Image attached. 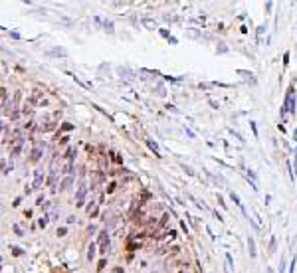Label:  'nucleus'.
Wrapping results in <instances>:
<instances>
[{"mask_svg": "<svg viewBox=\"0 0 297 273\" xmlns=\"http://www.w3.org/2000/svg\"><path fill=\"white\" fill-rule=\"evenodd\" d=\"M147 144H149V149L154 153V156H161V151H159V144L154 141H151V139H147Z\"/></svg>", "mask_w": 297, "mask_h": 273, "instance_id": "4", "label": "nucleus"}, {"mask_svg": "<svg viewBox=\"0 0 297 273\" xmlns=\"http://www.w3.org/2000/svg\"><path fill=\"white\" fill-rule=\"evenodd\" d=\"M250 125H252V131H253V135H255V137H258V127H255V123H253V121H252V123H250Z\"/></svg>", "mask_w": 297, "mask_h": 273, "instance_id": "13", "label": "nucleus"}, {"mask_svg": "<svg viewBox=\"0 0 297 273\" xmlns=\"http://www.w3.org/2000/svg\"><path fill=\"white\" fill-rule=\"evenodd\" d=\"M46 224H48V216H44V218H42V220H40V226H42V228H44V226H46Z\"/></svg>", "mask_w": 297, "mask_h": 273, "instance_id": "15", "label": "nucleus"}, {"mask_svg": "<svg viewBox=\"0 0 297 273\" xmlns=\"http://www.w3.org/2000/svg\"><path fill=\"white\" fill-rule=\"evenodd\" d=\"M12 251H14L16 255H20V253H22V250H20V247H12Z\"/></svg>", "mask_w": 297, "mask_h": 273, "instance_id": "17", "label": "nucleus"}, {"mask_svg": "<svg viewBox=\"0 0 297 273\" xmlns=\"http://www.w3.org/2000/svg\"><path fill=\"white\" fill-rule=\"evenodd\" d=\"M93 255H95V245L91 243V245H89V253H87V257H89V259H93Z\"/></svg>", "mask_w": 297, "mask_h": 273, "instance_id": "9", "label": "nucleus"}, {"mask_svg": "<svg viewBox=\"0 0 297 273\" xmlns=\"http://www.w3.org/2000/svg\"><path fill=\"white\" fill-rule=\"evenodd\" d=\"M287 113L289 115L295 113V89L293 87H289L285 93V101H283V107H281V119L285 117Z\"/></svg>", "mask_w": 297, "mask_h": 273, "instance_id": "1", "label": "nucleus"}, {"mask_svg": "<svg viewBox=\"0 0 297 273\" xmlns=\"http://www.w3.org/2000/svg\"><path fill=\"white\" fill-rule=\"evenodd\" d=\"M283 64H285V66L289 64V54H285V55H283Z\"/></svg>", "mask_w": 297, "mask_h": 273, "instance_id": "18", "label": "nucleus"}, {"mask_svg": "<svg viewBox=\"0 0 297 273\" xmlns=\"http://www.w3.org/2000/svg\"><path fill=\"white\" fill-rule=\"evenodd\" d=\"M145 24H147V26H149V28H156V24H154L153 20H145Z\"/></svg>", "mask_w": 297, "mask_h": 273, "instance_id": "12", "label": "nucleus"}, {"mask_svg": "<svg viewBox=\"0 0 297 273\" xmlns=\"http://www.w3.org/2000/svg\"><path fill=\"white\" fill-rule=\"evenodd\" d=\"M85 184L79 186V190H77V206H83V196H85Z\"/></svg>", "mask_w": 297, "mask_h": 273, "instance_id": "3", "label": "nucleus"}, {"mask_svg": "<svg viewBox=\"0 0 297 273\" xmlns=\"http://www.w3.org/2000/svg\"><path fill=\"white\" fill-rule=\"evenodd\" d=\"M248 250H250V255H252V257H255V255H258V251H255V241H253V238H248Z\"/></svg>", "mask_w": 297, "mask_h": 273, "instance_id": "6", "label": "nucleus"}, {"mask_svg": "<svg viewBox=\"0 0 297 273\" xmlns=\"http://www.w3.org/2000/svg\"><path fill=\"white\" fill-rule=\"evenodd\" d=\"M105 28H107V32H113V24L111 22H105Z\"/></svg>", "mask_w": 297, "mask_h": 273, "instance_id": "14", "label": "nucleus"}, {"mask_svg": "<svg viewBox=\"0 0 297 273\" xmlns=\"http://www.w3.org/2000/svg\"><path fill=\"white\" fill-rule=\"evenodd\" d=\"M40 184H42V172H38V174H36V182H34V186H36V188H38Z\"/></svg>", "mask_w": 297, "mask_h": 273, "instance_id": "10", "label": "nucleus"}, {"mask_svg": "<svg viewBox=\"0 0 297 273\" xmlns=\"http://www.w3.org/2000/svg\"><path fill=\"white\" fill-rule=\"evenodd\" d=\"M40 156H42V149H40V147H36V149L32 151V162L40 160Z\"/></svg>", "mask_w": 297, "mask_h": 273, "instance_id": "7", "label": "nucleus"}, {"mask_svg": "<svg viewBox=\"0 0 297 273\" xmlns=\"http://www.w3.org/2000/svg\"><path fill=\"white\" fill-rule=\"evenodd\" d=\"M230 198H232V202H234V204H236V206H238L244 214H246V210H244V204H242V200H240V196H238L236 192H230ZM246 216H248V214H246Z\"/></svg>", "mask_w": 297, "mask_h": 273, "instance_id": "2", "label": "nucleus"}, {"mask_svg": "<svg viewBox=\"0 0 297 273\" xmlns=\"http://www.w3.org/2000/svg\"><path fill=\"white\" fill-rule=\"evenodd\" d=\"M4 97H6V91H4V89H0V99H4Z\"/></svg>", "mask_w": 297, "mask_h": 273, "instance_id": "19", "label": "nucleus"}, {"mask_svg": "<svg viewBox=\"0 0 297 273\" xmlns=\"http://www.w3.org/2000/svg\"><path fill=\"white\" fill-rule=\"evenodd\" d=\"M20 149H22V141H18V142H16V147H14V151H12V156H18Z\"/></svg>", "mask_w": 297, "mask_h": 273, "instance_id": "8", "label": "nucleus"}, {"mask_svg": "<svg viewBox=\"0 0 297 273\" xmlns=\"http://www.w3.org/2000/svg\"><path fill=\"white\" fill-rule=\"evenodd\" d=\"M71 182H73V178H71V176H66V178L60 182V190H67V188L71 186Z\"/></svg>", "mask_w": 297, "mask_h": 273, "instance_id": "5", "label": "nucleus"}, {"mask_svg": "<svg viewBox=\"0 0 297 273\" xmlns=\"http://www.w3.org/2000/svg\"><path fill=\"white\" fill-rule=\"evenodd\" d=\"M218 204H220L222 208H226V204H224V200H222V196H220V194H218Z\"/></svg>", "mask_w": 297, "mask_h": 273, "instance_id": "16", "label": "nucleus"}, {"mask_svg": "<svg viewBox=\"0 0 297 273\" xmlns=\"http://www.w3.org/2000/svg\"><path fill=\"white\" fill-rule=\"evenodd\" d=\"M295 265H297V257H293V259H291V267H289V273H293Z\"/></svg>", "mask_w": 297, "mask_h": 273, "instance_id": "11", "label": "nucleus"}]
</instances>
